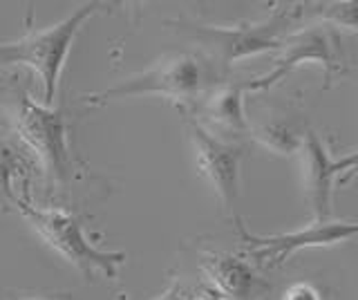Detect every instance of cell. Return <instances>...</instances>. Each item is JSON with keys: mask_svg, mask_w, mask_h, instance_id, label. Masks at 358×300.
I'll return each mask as SVG.
<instances>
[{"mask_svg": "<svg viewBox=\"0 0 358 300\" xmlns=\"http://www.w3.org/2000/svg\"><path fill=\"white\" fill-rule=\"evenodd\" d=\"M305 169L307 197L313 215H316V222H327L331 215V184L336 175L331 171L327 148L313 132H309L305 141Z\"/></svg>", "mask_w": 358, "mask_h": 300, "instance_id": "obj_10", "label": "cell"}, {"mask_svg": "<svg viewBox=\"0 0 358 300\" xmlns=\"http://www.w3.org/2000/svg\"><path fill=\"white\" fill-rule=\"evenodd\" d=\"M302 14V7H287L273 12L271 18L262 23H242L235 27H215V25H195V23H177L182 25L188 36H193L201 48H206L208 54L215 61H220L224 68L231 63L253 57V54L268 52L282 48V34L287 27L296 23V18Z\"/></svg>", "mask_w": 358, "mask_h": 300, "instance_id": "obj_2", "label": "cell"}, {"mask_svg": "<svg viewBox=\"0 0 358 300\" xmlns=\"http://www.w3.org/2000/svg\"><path fill=\"white\" fill-rule=\"evenodd\" d=\"M313 7L311 14L316 18L329 20L334 25L358 29V3L356 0H347V3H316L309 5Z\"/></svg>", "mask_w": 358, "mask_h": 300, "instance_id": "obj_13", "label": "cell"}, {"mask_svg": "<svg viewBox=\"0 0 358 300\" xmlns=\"http://www.w3.org/2000/svg\"><path fill=\"white\" fill-rule=\"evenodd\" d=\"M65 117L61 110L36 103L22 90L18 94V135L31 148L54 182H65L70 175Z\"/></svg>", "mask_w": 358, "mask_h": 300, "instance_id": "obj_5", "label": "cell"}, {"mask_svg": "<svg viewBox=\"0 0 358 300\" xmlns=\"http://www.w3.org/2000/svg\"><path fill=\"white\" fill-rule=\"evenodd\" d=\"M18 300H27V298H18Z\"/></svg>", "mask_w": 358, "mask_h": 300, "instance_id": "obj_18", "label": "cell"}, {"mask_svg": "<svg viewBox=\"0 0 358 300\" xmlns=\"http://www.w3.org/2000/svg\"><path fill=\"white\" fill-rule=\"evenodd\" d=\"M94 9H99L96 3L85 5L76 9L65 20H61V23H56L54 27H29V31L22 38L14 43H0V65H27V68L36 70L45 83L43 101L50 108V103L54 101L56 83H59L65 59L70 54L72 41L76 31L81 29V25L94 14Z\"/></svg>", "mask_w": 358, "mask_h": 300, "instance_id": "obj_1", "label": "cell"}, {"mask_svg": "<svg viewBox=\"0 0 358 300\" xmlns=\"http://www.w3.org/2000/svg\"><path fill=\"white\" fill-rule=\"evenodd\" d=\"M302 61H318V65L324 68V87H329L334 72L343 70V57L338 54V36L329 34V31L318 29V27H309L305 31H298V34L287 38L285 54L275 61V68L260 76V79H253L249 83H244V90H266L273 83L296 70Z\"/></svg>", "mask_w": 358, "mask_h": 300, "instance_id": "obj_6", "label": "cell"}, {"mask_svg": "<svg viewBox=\"0 0 358 300\" xmlns=\"http://www.w3.org/2000/svg\"><path fill=\"white\" fill-rule=\"evenodd\" d=\"M201 85H204V72L195 57L179 54L166 61H159L145 72L132 76V79L121 81L115 87H108L103 92L87 94L85 101L92 106L108 103L112 99H126V97H141V94H164L175 101H195Z\"/></svg>", "mask_w": 358, "mask_h": 300, "instance_id": "obj_4", "label": "cell"}, {"mask_svg": "<svg viewBox=\"0 0 358 300\" xmlns=\"http://www.w3.org/2000/svg\"><path fill=\"white\" fill-rule=\"evenodd\" d=\"M244 242H249L257 260L266 264H282L296 251L307 247H329L336 242H345L358 236V222H313L307 229L294 233H280V236H253L240 224Z\"/></svg>", "mask_w": 358, "mask_h": 300, "instance_id": "obj_8", "label": "cell"}, {"mask_svg": "<svg viewBox=\"0 0 358 300\" xmlns=\"http://www.w3.org/2000/svg\"><path fill=\"white\" fill-rule=\"evenodd\" d=\"M190 139H193L197 169L213 186L217 199L224 208H233L235 199L240 195V157L242 148L217 139L215 135L199 126L197 121H190Z\"/></svg>", "mask_w": 358, "mask_h": 300, "instance_id": "obj_7", "label": "cell"}, {"mask_svg": "<svg viewBox=\"0 0 358 300\" xmlns=\"http://www.w3.org/2000/svg\"><path fill=\"white\" fill-rule=\"evenodd\" d=\"M242 85H227L204 103V117H208L217 130L229 135H242L249 130L242 110Z\"/></svg>", "mask_w": 358, "mask_h": 300, "instance_id": "obj_11", "label": "cell"}, {"mask_svg": "<svg viewBox=\"0 0 358 300\" xmlns=\"http://www.w3.org/2000/svg\"><path fill=\"white\" fill-rule=\"evenodd\" d=\"M29 162L18 148L11 146L9 141L0 139V197L3 202H16L14 182L27 180L29 175Z\"/></svg>", "mask_w": 358, "mask_h": 300, "instance_id": "obj_12", "label": "cell"}, {"mask_svg": "<svg viewBox=\"0 0 358 300\" xmlns=\"http://www.w3.org/2000/svg\"><path fill=\"white\" fill-rule=\"evenodd\" d=\"M282 300H322V298L316 287H311L309 283H298L289 289Z\"/></svg>", "mask_w": 358, "mask_h": 300, "instance_id": "obj_16", "label": "cell"}, {"mask_svg": "<svg viewBox=\"0 0 358 300\" xmlns=\"http://www.w3.org/2000/svg\"><path fill=\"white\" fill-rule=\"evenodd\" d=\"M159 300H188V298H186V294L182 292V289H179V285H175V287L168 289V292Z\"/></svg>", "mask_w": 358, "mask_h": 300, "instance_id": "obj_17", "label": "cell"}, {"mask_svg": "<svg viewBox=\"0 0 358 300\" xmlns=\"http://www.w3.org/2000/svg\"><path fill=\"white\" fill-rule=\"evenodd\" d=\"M255 137L260 139L266 148H271L275 152H282V155L296 152L302 146L300 137L294 135L291 130H287L285 126H266L262 130H257Z\"/></svg>", "mask_w": 358, "mask_h": 300, "instance_id": "obj_14", "label": "cell"}, {"mask_svg": "<svg viewBox=\"0 0 358 300\" xmlns=\"http://www.w3.org/2000/svg\"><path fill=\"white\" fill-rule=\"evenodd\" d=\"M18 210L25 215L34 229H36L45 242L50 244L52 249L59 251L63 258L74 264L76 269H81L85 276H94V271H101L106 278H115L119 264L126 260V253H117V251H101L87 242L81 222L76 217L63 213V210H54V208H36L29 204L27 199L16 197Z\"/></svg>", "mask_w": 358, "mask_h": 300, "instance_id": "obj_3", "label": "cell"}, {"mask_svg": "<svg viewBox=\"0 0 358 300\" xmlns=\"http://www.w3.org/2000/svg\"><path fill=\"white\" fill-rule=\"evenodd\" d=\"M331 171H334V175L345 173V177H341V184L350 182L354 175H358V150L352 155H345V157L338 162H331Z\"/></svg>", "mask_w": 358, "mask_h": 300, "instance_id": "obj_15", "label": "cell"}, {"mask_svg": "<svg viewBox=\"0 0 358 300\" xmlns=\"http://www.w3.org/2000/svg\"><path fill=\"white\" fill-rule=\"evenodd\" d=\"M204 266L215 285L213 294L220 296V300H255L262 289H266L260 278H255L251 266L235 255L208 253Z\"/></svg>", "mask_w": 358, "mask_h": 300, "instance_id": "obj_9", "label": "cell"}]
</instances>
